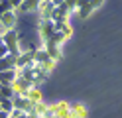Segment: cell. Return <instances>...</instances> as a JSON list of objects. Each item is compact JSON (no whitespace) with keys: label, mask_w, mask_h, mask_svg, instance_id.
<instances>
[{"label":"cell","mask_w":122,"mask_h":118,"mask_svg":"<svg viewBox=\"0 0 122 118\" xmlns=\"http://www.w3.org/2000/svg\"><path fill=\"white\" fill-rule=\"evenodd\" d=\"M34 63H36V67H40V69H43V71H47V73H49V71L55 67L57 61L51 59L49 53L45 51V47L41 45L40 49H36V53H34Z\"/></svg>","instance_id":"cell-1"},{"label":"cell","mask_w":122,"mask_h":118,"mask_svg":"<svg viewBox=\"0 0 122 118\" xmlns=\"http://www.w3.org/2000/svg\"><path fill=\"white\" fill-rule=\"evenodd\" d=\"M4 43H6V47H8L10 55H14V57L18 59L20 53H22V49H20V36H18L16 30H8L4 34Z\"/></svg>","instance_id":"cell-2"},{"label":"cell","mask_w":122,"mask_h":118,"mask_svg":"<svg viewBox=\"0 0 122 118\" xmlns=\"http://www.w3.org/2000/svg\"><path fill=\"white\" fill-rule=\"evenodd\" d=\"M53 34H55V24H53V20H41L40 22V37H41V43H47Z\"/></svg>","instance_id":"cell-3"},{"label":"cell","mask_w":122,"mask_h":118,"mask_svg":"<svg viewBox=\"0 0 122 118\" xmlns=\"http://www.w3.org/2000/svg\"><path fill=\"white\" fill-rule=\"evenodd\" d=\"M32 87H36V85H34L32 81H28V79L20 77V75H18L16 81L12 83V89H14V92H16V94H26L30 89H32Z\"/></svg>","instance_id":"cell-4"},{"label":"cell","mask_w":122,"mask_h":118,"mask_svg":"<svg viewBox=\"0 0 122 118\" xmlns=\"http://www.w3.org/2000/svg\"><path fill=\"white\" fill-rule=\"evenodd\" d=\"M16 22H18V16H16L14 10L0 14V24H2L6 30H14V28H16Z\"/></svg>","instance_id":"cell-5"},{"label":"cell","mask_w":122,"mask_h":118,"mask_svg":"<svg viewBox=\"0 0 122 118\" xmlns=\"http://www.w3.org/2000/svg\"><path fill=\"white\" fill-rule=\"evenodd\" d=\"M53 108H55L57 118H73L71 104H67V102H55V104H53Z\"/></svg>","instance_id":"cell-6"},{"label":"cell","mask_w":122,"mask_h":118,"mask_svg":"<svg viewBox=\"0 0 122 118\" xmlns=\"http://www.w3.org/2000/svg\"><path fill=\"white\" fill-rule=\"evenodd\" d=\"M53 10H55V8H53V4L47 2V0H43L41 6H40V10H37V12H40V20H51Z\"/></svg>","instance_id":"cell-7"},{"label":"cell","mask_w":122,"mask_h":118,"mask_svg":"<svg viewBox=\"0 0 122 118\" xmlns=\"http://www.w3.org/2000/svg\"><path fill=\"white\" fill-rule=\"evenodd\" d=\"M16 79H18V69L4 71V73H0V85H12Z\"/></svg>","instance_id":"cell-8"},{"label":"cell","mask_w":122,"mask_h":118,"mask_svg":"<svg viewBox=\"0 0 122 118\" xmlns=\"http://www.w3.org/2000/svg\"><path fill=\"white\" fill-rule=\"evenodd\" d=\"M10 69H16V57L14 55H6V57L0 59V73L10 71Z\"/></svg>","instance_id":"cell-9"},{"label":"cell","mask_w":122,"mask_h":118,"mask_svg":"<svg viewBox=\"0 0 122 118\" xmlns=\"http://www.w3.org/2000/svg\"><path fill=\"white\" fill-rule=\"evenodd\" d=\"M43 0H24V4L20 6V12H37Z\"/></svg>","instance_id":"cell-10"},{"label":"cell","mask_w":122,"mask_h":118,"mask_svg":"<svg viewBox=\"0 0 122 118\" xmlns=\"http://www.w3.org/2000/svg\"><path fill=\"white\" fill-rule=\"evenodd\" d=\"M71 110H73V118H87L89 116V110L83 102H75L71 104Z\"/></svg>","instance_id":"cell-11"},{"label":"cell","mask_w":122,"mask_h":118,"mask_svg":"<svg viewBox=\"0 0 122 118\" xmlns=\"http://www.w3.org/2000/svg\"><path fill=\"white\" fill-rule=\"evenodd\" d=\"M43 47H45V51L49 53V57H51V59H55V61L61 59V47H59V45L47 41V43H43Z\"/></svg>","instance_id":"cell-12"},{"label":"cell","mask_w":122,"mask_h":118,"mask_svg":"<svg viewBox=\"0 0 122 118\" xmlns=\"http://www.w3.org/2000/svg\"><path fill=\"white\" fill-rule=\"evenodd\" d=\"M24 97H28L32 102H41V100H43V94H41V91H40V87H32Z\"/></svg>","instance_id":"cell-13"},{"label":"cell","mask_w":122,"mask_h":118,"mask_svg":"<svg viewBox=\"0 0 122 118\" xmlns=\"http://www.w3.org/2000/svg\"><path fill=\"white\" fill-rule=\"evenodd\" d=\"M53 24H55V22H53ZM55 30L61 31V34H65L67 37L73 34V28H71V24H69V22H57V24H55Z\"/></svg>","instance_id":"cell-14"},{"label":"cell","mask_w":122,"mask_h":118,"mask_svg":"<svg viewBox=\"0 0 122 118\" xmlns=\"http://www.w3.org/2000/svg\"><path fill=\"white\" fill-rule=\"evenodd\" d=\"M16 92H14L12 85H2L0 87V98H14Z\"/></svg>","instance_id":"cell-15"},{"label":"cell","mask_w":122,"mask_h":118,"mask_svg":"<svg viewBox=\"0 0 122 118\" xmlns=\"http://www.w3.org/2000/svg\"><path fill=\"white\" fill-rule=\"evenodd\" d=\"M0 106H2V110H4V112H12V110H14V100L12 98H0Z\"/></svg>","instance_id":"cell-16"},{"label":"cell","mask_w":122,"mask_h":118,"mask_svg":"<svg viewBox=\"0 0 122 118\" xmlns=\"http://www.w3.org/2000/svg\"><path fill=\"white\" fill-rule=\"evenodd\" d=\"M65 39H67V36H65V34H61V31H57V30H55V34H53V36H51V39H49V41H51V43H55V45H59V47H61V43H63V41H65Z\"/></svg>","instance_id":"cell-17"},{"label":"cell","mask_w":122,"mask_h":118,"mask_svg":"<svg viewBox=\"0 0 122 118\" xmlns=\"http://www.w3.org/2000/svg\"><path fill=\"white\" fill-rule=\"evenodd\" d=\"M24 114H26V112H24V110H20V108H14L12 112H10V116H12V118H22Z\"/></svg>","instance_id":"cell-18"},{"label":"cell","mask_w":122,"mask_h":118,"mask_svg":"<svg viewBox=\"0 0 122 118\" xmlns=\"http://www.w3.org/2000/svg\"><path fill=\"white\" fill-rule=\"evenodd\" d=\"M6 55H10L8 47H6V43H0V59H2V57H6Z\"/></svg>","instance_id":"cell-19"},{"label":"cell","mask_w":122,"mask_h":118,"mask_svg":"<svg viewBox=\"0 0 122 118\" xmlns=\"http://www.w3.org/2000/svg\"><path fill=\"white\" fill-rule=\"evenodd\" d=\"M12 4H14V12H20V6L24 4V0H12Z\"/></svg>","instance_id":"cell-20"},{"label":"cell","mask_w":122,"mask_h":118,"mask_svg":"<svg viewBox=\"0 0 122 118\" xmlns=\"http://www.w3.org/2000/svg\"><path fill=\"white\" fill-rule=\"evenodd\" d=\"M102 2H104V0H89V4H91V6H93V10H97V8H98V6H101Z\"/></svg>","instance_id":"cell-21"},{"label":"cell","mask_w":122,"mask_h":118,"mask_svg":"<svg viewBox=\"0 0 122 118\" xmlns=\"http://www.w3.org/2000/svg\"><path fill=\"white\" fill-rule=\"evenodd\" d=\"M0 118H10V114L4 112V110H0Z\"/></svg>","instance_id":"cell-22"},{"label":"cell","mask_w":122,"mask_h":118,"mask_svg":"<svg viewBox=\"0 0 122 118\" xmlns=\"http://www.w3.org/2000/svg\"><path fill=\"white\" fill-rule=\"evenodd\" d=\"M22 118H36V116H32V114H24Z\"/></svg>","instance_id":"cell-23"},{"label":"cell","mask_w":122,"mask_h":118,"mask_svg":"<svg viewBox=\"0 0 122 118\" xmlns=\"http://www.w3.org/2000/svg\"><path fill=\"white\" fill-rule=\"evenodd\" d=\"M0 110H2V106H0Z\"/></svg>","instance_id":"cell-24"},{"label":"cell","mask_w":122,"mask_h":118,"mask_svg":"<svg viewBox=\"0 0 122 118\" xmlns=\"http://www.w3.org/2000/svg\"><path fill=\"white\" fill-rule=\"evenodd\" d=\"M10 118H12V116H10Z\"/></svg>","instance_id":"cell-25"}]
</instances>
